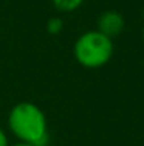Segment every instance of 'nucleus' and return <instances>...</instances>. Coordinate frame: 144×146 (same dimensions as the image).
<instances>
[{"mask_svg": "<svg viewBox=\"0 0 144 146\" xmlns=\"http://www.w3.org/2000/svg\"><path fill=\"white\" fill-rule=\"evenodd\" d=\"M8 127L19 141L34 146H47L50 143L48 121L37 104L22 101L12 106L8 113Z\"/></svg>", "mask_w": 144, "mask_h": 146, "instance_id": "f257e3e1", "label": "nucleus"}, {"mask_svg": "<svg viewBox=\"0 0 144 146\" xmlns=\"http://www.w3.org/2000/svg\"><path fill=\"white\" fill-rule=\"evenodd\" d=\"M113 40L98 30L85 31L73 47L74 59L85 68H99L108 64L113 56Z\"/></svg>", "mask_w": 144, "mask_h": 146, "instance_id": "f03ea898", "label": "nucleus"}, {"mask_svg": "<svg viewBox=\"0 0 144 146\" xmlns=\"http://www.w3.org/2000/svg\"><path fill=\"white\" fill-rule=\"evenodd\" d=\"M126 28V19L121 13L118 11H105L99 16L98 19V30L99 33H102L104 36L110 37L113 40L115 37H118L119 34Z\"/></svg>", "mask_w": 144, "mask_h": 146, "instance_id": "7ed1b4c3", "label": "nucleus"}, {"mask_svg": "<svg viewBox=\"0 0 144 146\" xmlns=\"http://www.w3.org/2000/svg\"><path fill=\"white\" fill-rule=\"evenodd\" d=\"M85 0H51L53 6L60 13H73L84 5Z\"/></svg>", "mask_w": 144, "mask_h": 146, "instance_id": "20e7f679", "label": "nucleus"}, {"mask_svg": "<svg viewBox=\"0 0 144 146\" xmlns=\"http://www.w3.org/2000/svg\"><path fill=\"white\" fill-rule=\"evenodd\" d=\"M62 30H64V22H62L60 17H50V19L47 20V31L50 34L56 36V34H59Z\"/></svg>", "mask_w": 144, "mask_h": 146, "instance_id": "39448f33", "label": "nucleus"}, {"mask_svg": "<svg viewBox=\"0 0 144 146\" xmlns=\"http://www.w3.org/2000/svg\"><path fill=\"white\" fill-rule=\"evenodd\" d=\"M0 146H9V140H8V135L6 132L0 127Z\"/></svg>", "mask_w": 144, "mask_h": 146, "instance_id": "423d86ee", "label": "nucleus"}, {"mask_svg": "<svg viewBox=\"0 0 144 146\" xmlns=\"http://www.w3.org/2000/svg\"><path fill=\"white\" fill-rule=\"evenodd\" d=\"M9 146H34V145H30V143H23V141H17L14 145H9Z\"/></svg>", "mask_w": 144, "mask_h": 146, "instance_id": "0eeeda50", "label": "nucleus"}, {"mask_svg": "<svg viewBox=\"0 0 144 146\" xmlns=\"http://www.w3.org/2000/svg\"><path fill=\"white\" fill-rule=\"evenodd\" d=\"M143 42H144V28H143Z\"/></svg>", "mask_w": 144, "mask_h": 146, "instance_id": "6e6552de", "label": "nucleus"}]
</instances>
